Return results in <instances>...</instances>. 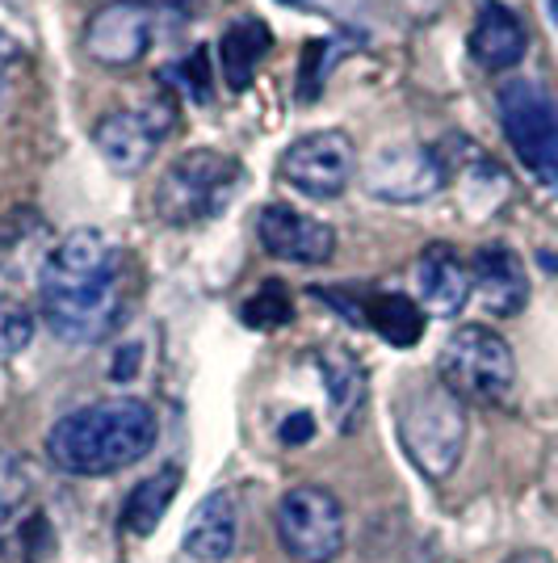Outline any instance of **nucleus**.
<instances>
[{
    "label": "nucleus",
    "instance_id": "4be33fe9",
    "mask_svg": "<svg viewBox=\"0 0 558 563\" xmlns=\"http://www.w3.org/2000/svg\"><path fill=\"white\" fill-rule=\"evenodd\" d=\"M239 316H244V324H248V329L274 332V329H281V324H290L294 303H290V295H286V286H281V282H265L253 299L244 303Z\"/></svg>",
    "mask_w": 558,
    "mask_h": 563
},
{
    "label": "nucleus",
    "instance_id": "bb28decb",
    "mask_svg": "<svg viewBox=\"0 0 558 563\" xmlns=\"http://www.w3.org/2000/svg\"><path fill=\"white\" fill-rule=\"evenodd\" d=\"M509 563H555V560H550L546 551H525V555H512Z\"/></svg>",
    "mask_w": 558,
    "mask_h": 563
},
{
    "label": "nucleus",
    "instance_id": "f257e3e1",
    "mask_svg": "<svg viewBox=\"0 0 558 563\" xmlns=\"http://www.w3.org/2000/svg\"><path fill=\"white\" fill-rule=\"evenodd\" d=\"M131 299V269L126 253L97 228L68 232L38 274V303L43 320L59 341L97 345L122 324Z\"/></svg>",
    "mask_w": 558,
    "mask_h": 563
},
{
    "label": "nucleus",
    "instance_id": "39448f33",
    "mask_svg": "<svg viewBox=\"0 0 558 563\" xmlns=\"http://www.w3.org/2000/svg\"><path fill=\"white\" fill-rule=\"evenodd\" d=\"M495 114L516 161L534 173V181L558 194V106L537 80L512 76L495 93Z\"/></svg>",
    "mask_w": 558,
    "mask_h": 563
},
{
    "label": "nucleus",
    "instance_id": "cd10ccee",
    "mask_svg": "<svg viewBox=\"0 0 558 563\" xmlns=\"http://www.w3.org/2000/svg\"><path fill=\"white\" fill-rule=\"evenodd\" d=\"M550 9H555V22H558V0H550Z\"/></svg>",
    "mask_w": 558,
    "mask_h": 563
},
{
    "label": "nucleus",
    "instance_id": "b1692460",
    "mask_svg": "<svg viewBox=\"0 0 558 563\" xmlns=\"http://www.w3.org/2000/svg\"><path fill=\"white\" fill-rule=\"evenodd\" d=\"M332 47H336V43H306L303 68H299V85H294L299 101H315V97H320V89H324V80H327V71H332V64H336Z\"/></svg>",
    "mask_w": 558,
    "mask_h": 563
},
{
    "label": "nucleus",
    "instance_id": "f3484780",
    "mask_svg": "<svg viewBox=\"0 0 558 563\" xmlns=\"http://www.w3.org/2000/svg\"><path fill=\"white\" fill-rule=\"evenodd\" d=\"M235 534H239V509H235L232 493H210L186 521V534H181V547H186L193 560L207 563H223L232 555Z\"/></svg>",
    "mask_w": 558,
    "mask_h": 563
},
{
    "label": "nucleus",
    "instance_id": "423d86ee",
    "mask_svg": "<svg viewBox=\"0 0 558 563\" xmlns=\"http://www.w3.org/2000/svg\"><path fill=\"white\" fill-rule=\"evenodd\" d=\"M437 378L462 404H504L516 383V357L495 329L466 324L445 341Z\"/></svg>",
    "mask_w": 558,
    "mask_h": 563
},
{
    "label": "nucleus",
    "instance_id": "a211bd4d",
    "mask_svg": "<svg viewBox=\"0 0 558 563\" xmlns=\"http://www.w3.org/2000/svg\"><path fill=\"white\" fill-rule=\"evenodd\" d=\"M274 47V30L260 22V18H235L223 30V43H219V59H223V80L232 93H244L256 80V68L265 64V55Z\"/></svg>",
    "mask_w": 558,
    "mask_h": 563
},
{
    "label": "nucleus",
    "instance_id": "c85d7f7f",
    "mask_svg": "<svg viewBox=\"0 0 558 563\" xmlns=\"http://www.w3.org/2000/svg\"><path fill=\"white\" fill-rule=\"evenodd\" d=\"M286 4H303V0H286Z\"/></svg>",
    "mask_w": 558,
    "mask_h": 563
},
{
    "label": "nucleus",
    "instance_id": "f8f14e48",
    "mask_svg": "<svg viewBox=\"0 0 558 563\" xmlns=\"http://www.w3.org/2000/svg\"><path fill=\"white\" fill-rule=\"evenodd\" d=\"M324 303H332L341 316H349L357 329H373L387 345L408 350L424 336V311L416 299L399 295V290H366V295H353V290H315Z\"/></svg>",
    "mask_w": 558,
    "mask_h": 563
},
{
    "label": "nucleus",
    "instance_id": "5701e85b",
    "mask_svg": "<svg viewBox=\"0 0 558 563\" xmlns=\"http://www.w3.org/2000/svg\"><path fill=\"white\" fill-rule=\"evenodd\" d=\"M34 341V316L22 299H0V353H22Z\"/></svg>",
    "mask_w": 558,
    "mask_h": 563
},
{
    "label": "nucleus",
    "instance_id": "2eb2a0df",
    "mask_svg": "<svg viewBox=\"0 0 558 563\" xmlns=\"http://www.w3.org/2000/svg\"><path fill=\"white\" fill-rule=\"evenodd\" d=\"M470 59L479 64L483 71H512L521 59H525V51H529V30L525 22L512 13L509 4H500V0H483L479 4V18L470 25Z\"/></svg>",
    "mask_w": 558,
    "mask_h": 563
},
{
    "label": "nucleus",
    "instance_id": "6ab92c4d",
    "mask_svg": "<svg viewBox=\"0 0 558 563\" xmlns=\"http://www.w3.org/2000/svg\"><path fill=\"white\" fill-rule=\"evenodd\" d=\"M320 375H324V391H327V408H332V417L336 424L353 433L357 421H361V412H366V371H361V362L353 357L349 350H320Z\"/></svg>",
    "mask_w": 558,
    "mask_h": 563
},
{
    "label": "nucleus",
    "instance_id": "9d476101",
    "mask_svg": "<svg viewBox=\"0 0 558 563\" xmlns=\"http://www.w3.org/2000/svg\"><path fill=\"white\" fill-rule=\"evenodd\" d=\"M168 30V9L152 0H118L110 9H101L93 22L85 25V47L97 64L105 68H126L140 64L147 51L156 47Z\"/></svg>",
    "mask_w": 558,
    "mask_h": 563
},
{
    "label": "nucleus",
    "instance_id": "4468645a",
    "mask_svg": "<svg viewBox=\"0 0 558 563\" xmlns=\"http://www.w3.org/2000/svg\"><path fill=\"white\" fill-rule=\"evenodd\" d=\"M475 290L470 265L458 257L454 244H428L416 257V299L428 316H458Z\"/></svg>",
    "mask_w": 558,
    "mask_h": 563
},
{
    "label": "nucleus",
    "instance_id": "9b49d317",
    "mask_svg": "<svg viewBox=\"0 0 558 563\" xmlns=\"http://www.w3.org/2000/svg\"><path fill=\"white\" fill-rule=\"evenodd\" d=\"M445 156L424 143H387L361 168V186L382 202H424L445 186Z\"/></svg>",
    "mask_w": 558,
    "mask_h": 563
},
{
    "label": "nucleus",
    "instance_id": "ddd939ff",
    "mask_svg": "<svg viewBox=\"0 0 558 563\" xmlns=\"http://www.w3.org/2000/svg\"><path fill=\"white\" fill-rule=\"evenodd\" d=\"M256 240L269 257L294 261V265H324L336 257V232L286 202L256 211Z\"/></svg>",
    "mask_w": 558,
    "mask_h": 563
},
{
    "label": "nucleus",
    "instance_id": "393cba45",
    "mask_svg": "<svg viewBox=\"0 0 558 563\" xmlns=\"http://www.w3.org/2000/svg\"><path fill=\"white\" fill-rule=\"evenodd\" d=\"M25 488H30V484H25L22 463H18V459H9V454H0V521L22 505Z\"/></svg>",
    "mask_w": 558,
    "mask_h": 563
},
{
    "label": "nucleus",
    "instance_id": "aec40b11",
    "mask_svg": "<svg viewBox=\"0 0 558 563\" xmlns=\"http://www.w3.org/2000/svg\"><path fill=\"white\" fill-rule=\"evenodd\" d=\"M177 493H181V467H164V471H156V475H147L143 484H135V493L126 496L122 526H126L131 534L147 539L164 521V514L172 509Z\"/></svg>",
    "mask_w": 558,
    "mask_h": 563
},
{
    "label": "nucleus",
    "instance_id": "7ed1b4c3",
    "mask_svg": "<svg viewBox=\"0 0 558 563\" xmlns=\"http://www.w3.org/2000/svg\"><path fill=\"white\" fill-rule=\"evenodd\" d=\"M244 189V165L219 152V147H189L152 189L156 219L168 228H198L232 207V198Z\"/></svg>",
    "mask_w": 558,
    "mask_h": 563
},
{
    "label": "nucleus",
    "instance_id": "20e7f679",
    "mask_svg": "<svg viewBox=\"0 0 558 563\" xmlns=\"http://www.w3.org/2000/svg\"><path fill=\"white\" fill-rule=\"evenodd\" d=\"M395 429L408 459L428 479H445L466 450V408L445 383H416L395 404Z\"/></svg>",
    "mask_w": 558,
    "mask_h": 563
},
{
    "label": "nucleus",
    "instance_id": "1a4fd4ad",
    "mask_svg": "<svg viewBox=\"0 0 558 563\" xmlns=\"http://www.w3.org/2000/svg\"><path fill=\"white\" fill-rule=\"evenodd\" d=\"M278 173L286 186H294L315 202H327L349 189L357 173V147L345 131H311L281 152Z\"/></svg>",
    "mask_w": 558,
    "mask_h": 563
},
{
    "label": "nucleus",
    "instance_id": "a878e982",
    "mask_svg": "<svg viewBox=\"0 0 558 563\" xmlns=\"http://www.w3.org/2000/svg\"><path fill=\"white\" fill-rule=\"evenodd\" d=\"M311 438H315V417H311V412L286 417V424H281V442H286V446H299V442H311Z\"/></svg>",
    "mask_w": 558,
    "mask_h": 563
},
{
    "label": "nucleus",
    "instance_id": "412c9836",
    "mask_svg": "<svg viewBox=\"0 0 558 563\" xmlns=\"http://www.w3.org/2000/svg\"><path fill=\"white\" fill-rule=\"evenodd\" d=\"M160 80V89H181L189 101H210V55L207 47H193L186 59H177V64H168V68L156 76Z\"/></svg>",
    "mask_w": 558,
    "mask_h": 563
},
{
    "label": "nucleus",
    "instance_id": "f03ea898",
    "mask_svg": "<svg viewBox=\"0 0 558 563\" xmlns=\"http://www.w3.org/2000/svg\"><path fill=\"white\" fill-rule=\"evenodd\" d=\"M156 433H160V421L152 404L135 396L97 399L55 421V429L47 433V454L55 459V467L97 479L140 463L156 446Z\"/></svg>",
    "mask_w": 558,
    "mask_h": 563
},
{
    "label": "nucleus",
    "instance_id": "dca6fc26",
    "mask_svg": "<svg viewBox=\"0 0 558 563\" xmlns=\"http://www.w3.org/2000/svg\"><path fill=\"white\" fill-rule=\"evenodd\" d=\"M470 278L491 316H516L529 303V274L509 244H483L470 257Z\"/></svg>",
    "mask_w": 558,
    "mask_h": 563
},
{
    "label": "nucleus",
    "instance_id": "6e6552de",
    "mask_svg": "<svg viewBox=\"0 0 558 563\" xmlns=\"http://www.w3.org/2000/svg\"><path fill=\"white\" fill-rule=\"evenodd\" d=\"M172 122H177V106L168 93H160L156 101L135 106V110H110L93 126V143L114 173H140L156 161Z\"/></svg>",
    "mask_w": 558,
    "mask_h": 563
},
{
    "label": "nucleus",
    "instance_id": "0eeeda50",
    "mask_svg": "<svg viewBox=\"0 0 558 563\" xmlns=\"http://www.w3.org/2000/svg\"><path fill=\"white\" fill-rule=\"evenodd\" d=\"M278 539L294 563H336L345 551L341 500L315 484L290 488L278 500Z\"/></svg>",
    "mask_w": 558,
    "mask_h": 563
}]
</instances>
